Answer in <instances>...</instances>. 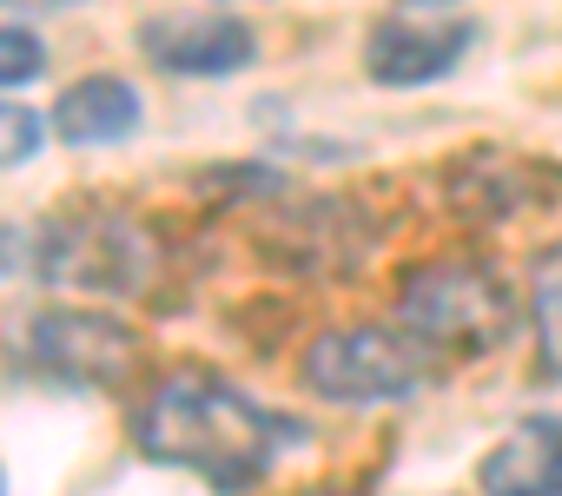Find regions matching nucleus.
<instances>
[{"label":"nucleus","instance_id":"obj_1","mask_svg":"<svg viewBox=\"0 0 562 496\" xmlns=\"http://www.w3.org/2000/svg\"><path fill=\"white\" fill-rule=\"evenodd\" d=\"M133 443L166 463V470H192L199 483L238 496L251 489L285 450L305 443V424L258 404L251 391H238L218 371H179L166 377L133 424Z\"/></svg>","mask_w":562,"mask_h":496},{"label":"nucleus","instance_id":"obj_2","mask_svg":"<svg viewBox=\"0 0 562 496\" xmlns=\"http://www.w3.org/2000/svg\"><path fill=\"white\" fill-rule=\"evenodd\" d=\"M8 358L21 377L34 384H60V391H113L139 371V338L133 325L106 318V312H80V305H41L21 312L8 331Z\"/></svg>","mask_w":562,"mask_h":496},{"label":"nucleus","instance_id":"obj_3","mask_svg":"<svg viewBox=\"0 0 562 496\" xmlns=\"http://www.w3.org/2000/svg\"><path fill=\"white\" fill-rule=\"evenodd\" d=\"M397 318L430 358H476L509 338L516 298L490 266H424L404 285Z\"/></svg>","mask_w":562,"mask_h":496},{"label":"nucleus","instance_id":"obj_4","mask_svg":"<svg viewBox=\"0 0 562 496\" xmlns=\"http://www.w3.org/2000/svg\"><path fill=\"white\" fill-rule=\"evenodd\" d=\"M437 358L411 338V331H391V325H338L325 338H312L305 351V384L325 397V404H404L430 384Z\"/></svg>","mask_w":562,"mask_h":496},{"label":"nucleus","instance_id":"obj_5","mask_svg":"<svg viewBox=\"0 0 562 496\" xmlns=\"http://www.w3.org/2000/svg\"><path fill=\"white\" fill-rule=\"evenodd\" d=\"M153 245L126 218H47L34 225V279L80 292H139L153 272Z\"/></svg>","mask_w":562,"mask_h":496},{"label":"nucleus","instance_id":"obj_6","mask_svg":"<svg viewBox=\"0 0 562 496\" xmlns=\"http://www.w3.org/2000/svg\"><path fill=\"white\" fill-rule=\"evenodd\" d=\"M476 41V21L457 8H397L364 34V74L378 87H430Z\"/></svg>","mask_w":562,"mask_h":496},{"label":"nucleus","instance_id":"obj_7","mask_svg":"<svg viewBox=\"0 0 562 496\" xmlns=\"http://www.w3.org/2000/svg\"><path fill=\"white\" fill-rule=\"evenodd\" d=\"M139 47L166 74H199V80H225V74H238V67L258 60V34L232 8H172V14H153V21H139Z\"/></svg>","mask_w":562,"mask_h":496},{"label":"nucleus","instance_id":"obj_8","mask_svg":"<svg viewBox=\"0 0 562 496\" xmlns=\"http://www.w3.org/2000/svg\"><path fill=\"white\" fill-rule=\"evenodd\" d=\"M483 496H562V417H522L476 463Z\"/></svg>","mask_w":562,"mask_h":496},{"label":"nucleus","instance_id":"obj_9","mask_svg":"<svg viewBox=\"0 0 562 496\" xmlns=\"http://www.w3.org/2000/svg\"><path fill=\"white\" fill-rule=\"evenodd\" d=\"M139 126V93L120 74H87L54 100V133L67 146H120Z\"/></svg>","mask_w":562,"mask_h":496},{"label":"nucleus","instance_id":"obj_10","mask_svg":"<svg viewBox=\"0 0 562 496\" xmlns=\"http://www.w3.org/2000/svg\"><path fill=\"white\" fill-rule=\"evenodd\" d=\"M529 318H536V364L562 384V238L529 259Z\"/></svg>","mask_w":562,"mask_h":496},{"label":"nucleus","instance_id":"obj_11","mask_svg":"<svg viewBox=\"0 0 562 496\" xmlns=\"http://www.w3.org/2000/svg\"><path fill=\"white\" fill-rule=\"evenodd\" d=\"M41 139H47V126H41V113H34V106L0 100V172L27 166V159L41 153Z\"/></svg>","mask_w":562,"mask_h":496},{"label":"nucleus","instance_id":"obj_12","mask_svg":"<svg viewBox=\"0 0 562 496\" xmlns=\"http://www.w3.org/2000/svg\"><path fill=\"white\" fill-rule=\"evenodd\" d=\"M41 67H47V47H41L27 27H0V87L41 80Z\"/></svg>","mask_w":562,"mask_h":496},{"label":"nucleus","instance_id":"obj_13","mask_svg":"<svg viewBox=\"0 0 562 496\" xmlns=\"http://www.w3.org/2000/svg\"><path fill=\"white\" fill-rule=\"evenodd\" d=\"M34 272V225H0V279Z\"/></svg>","mask_w":562,"mask_h":496},{"label":"nucleus","instance_id":"obj_14","mask_svg":"<svg viewBox=\"0 0 562 496\" xmlns=\"http://www.w3.org/2000/svg\"><path fill=\"white\" fill-rule=\"evenodd\" d=\"M0 496H8V470H0Z\"/></svg>","mask_w":562,"mask_h":496}]
</instances>
